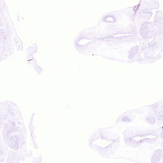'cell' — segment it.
Masks as SVG:
<instances>
[{
  "mask_svg": "<svg viewBox=\"0 0 163 163\" xmlns=\"http://www.w3.org/2000/svg\"><path fill=\"white\" fill-rule=\"evenodd\" d=\"M162 158V150H158L154 152L151 162L152 163H159Z\"/></svg>",
  "mask_w": 163,
  "mask_h": 163,
  "instance_id": "6da1fadb",
  "label": "cell"
}]
</instances>
